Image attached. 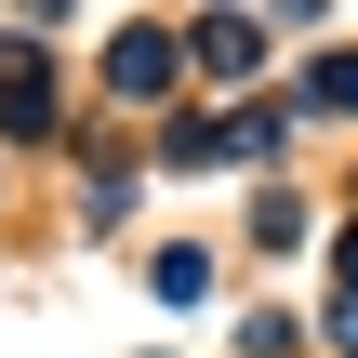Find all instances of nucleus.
Masks as SVG:
<instances>
[{"label":"nucleus","mask_w":358,"mask_h":358,"mask_svg":"<svg viewBox=\"0 0 358 358\" xmlns=\"http://www.w3.org/2000/svg\"><path fill=\"white\" fill-rule=\"evenodd\" d=\"M0 120H13V133H40V120H53V80H40V53H0Z\"/></svg>","instance_id":"1"},{"label":"nucleus","mask_w":358,"mask_h":358,"mask_svg":"<svg viewBox=\"0 0 358 358\" xmlns=\"http://www.w3.org/2000/svg\"><path fill=\"white\" fill-rule=\"evenodd\" d=\"M106 80H120V93H159V80H173V53H159V40H146V27H133V40H120V53H106Z\"/></svg>","instance_id":"2"},{"label":"nucleus","mask_w":358,"mask_h":358,"mask_svg":"<svg viewBox=\"0 0 358 358\" xmlns=\"http://www.w3.org/2000/svg\"><path fill=\"white\" fill-rule=\"evenodd\" d=\"M319 106H358V53H332V66H319Z\"/></svg>","instance_id":"3"}]
</instances>
